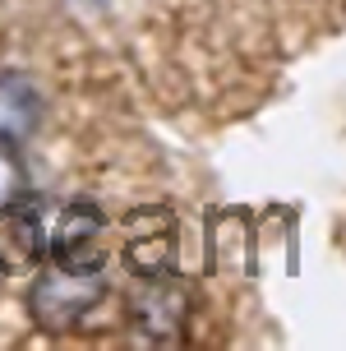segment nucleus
Segmentation results:
<instances>
[{
    "label": "nucleus",
    "instance_id": "f257e3e1",
    "mask_svg": "<svg viewBox=\"0 0 346 351\" xmlns=\"http://www.w3.org/2000/svg\"><path fill=\"white\" fill-rule=\"evenodd\" d=\"M102 300H106L102 268L51 263L47 273H37L33 291H28V315H33V324L42 333H74Z\"/></svg>",
    "mask_w": 346,
    "mask_h": 351
},
{
    "label": "nucleus",
    "instance_id": "f03ea898",
    "mask_svg": "<svg viewBox=\"0 0 346 351\" xmlns=\"http://www.w3.org/2000/svg\"><path fill=\"white\" fill-rule=\"evenodd\" d=\"M190 310H194V291L185 278H175V268L138 278L134 296H129V319L148 342H175L190 324Z\"/></svg>",
    "mask_w": 346,
    "mask_h": 351
},
{
    "label": "nucleus",
    "instance_id": "7ed1b4c3",
    "mask_svg": "<svg viewBox=\"0 0 346 351\" xmlns=\"http://www.w3.org/2000/svg\"><path fill=\"white\" fill-rule=\"evenodd\" d=\"M106 241H111V222L97 204L74 199L60 208V217L47 231V259L65 263V268H102L106 263Z\"/></svg>",
    "mask_w": 346,
    "mask_h": 351
},
{
    "label": "nucleus",
    "instance_id": "20e7f679",
    "mask_svg": "<svg viewBox=\"0 0 346 351\" xmlns=\"http://www.w3.org/2000/svg\"><path fill=\"white\" fill-rule=\"evenodd\" d=\"M121 254L134 278L171 273L175 268V213L166 204H143L121 217Z\"/></svg>",
    "mask_w": 346,
    "mask_h": 351
},
{
    "label": "nucleus",
    "instance_id": "39448f33",
    "mask_svg": "<svg viewBox=\"0 0 346 351\" xmlns=\"http://www.w3.org/2000/svg\"><path fill=\"white\" fill-rule=\"evenodd\" d=\"M47 204L37 194H18L10 208H0V273H28L47 259Z\"/></svg>",
    "mask_w": 346,
    "mask_h": 351
},
{
    "label": "nucleus",
    "instance_id": "423d86ee",
    "mask_svg": "<svg viewBox=\"0 0 346 351\" xmlns=\"http://www.w3.org/2000/svg\"><path fill=\"white\" fill-rule=\"evenodd\" d=\"M42 116V97L23 74H0V134L23 139Z\"/></svg>",
    "mask_w": 346,
    "mask_h": 351
},
{
    "label": "nucleus",
    "instance_id": "0eeeda50",
    "mask_svg": "<svg viewBox=\"0 0 346 351\" xmlns=\"http://www.w3.org/2000/svg\"><path fill=\"white\" fill-rule=\"evenodd\" d=\"M18 194H28V167H23L18 139L0 134V208H10Z\"/></svg>",
    "mask_w": 346,
    "mask_h": 351
}]
</instances>
